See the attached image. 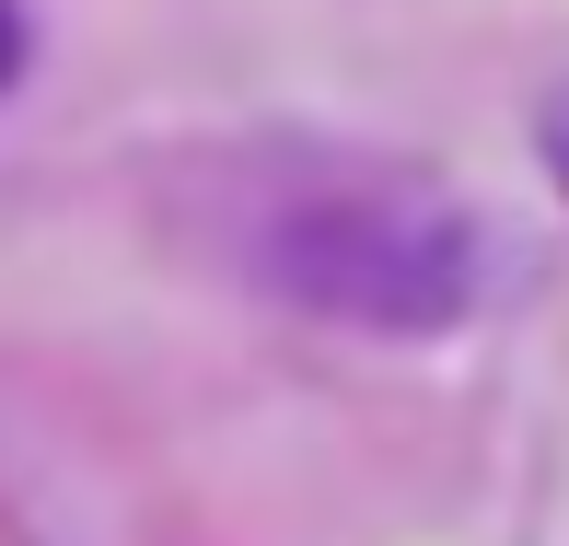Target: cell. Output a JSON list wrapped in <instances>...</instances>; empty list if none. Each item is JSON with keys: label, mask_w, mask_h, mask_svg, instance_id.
Here are the masks:
<instances>
[{"label": "cell", "mask_w": 569, "mask_h": 546, "mask_svg": "<svg viewBox=\"0 0 569 546\" xmlns=\"http://www.w3.org/2000/svg\"><path fill=\"white\" fill-rule=\"evenodd\" d=\"M302 302H349V315H396V326H442L477 291V232L453 210H349L326 245L291 256Z\"/></svg>", "instance_id": "obj_1"}, {"label": "cell", "mask_w": 569, "mask_h": 546, "mask_svg": "<svg viewBox=\"0 0 569 546\" xmlns=\"http://www.w3.org/2000/svg\"><path fill=\"white\" fill-rule=\"evenodd\" d=\"M547 163H558V187H569V93L547 106Z\"/></svg>", "instance_id": "obj_2"}, {"label": "cell", "mask_w": 569, "mask_h": 546, "mask_svg": "<svg viewBox=\"0 0 569 546\" xmlns=\"http://www.w3.org/2000/svg\"><path fill=\"white\" fill-rule=\"evenodd\" d=\"M12 70H23V23L0 12V82H12Z\"/></svg>", "instance_id": "obj_3"}]
</instances>
